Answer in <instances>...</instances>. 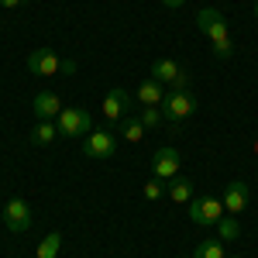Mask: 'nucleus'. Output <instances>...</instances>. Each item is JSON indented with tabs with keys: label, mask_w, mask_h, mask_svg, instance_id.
<instances>
[{
	"label": "nucleus",
	"mask_w": 258,
	"mask_h": 258,
	"mask_svg": "<svg viewBox=\"0 0 258 258\" xmlns=\"http://www.w3.org/2000/svg\"><path fill=\"white\" fill-rule=\"evenodd\" d=\"M120 138L131 141V145H138L141 138H145V124H141V117H127L124 124H120Z\"/></svg>",
	"instance_id": "nucleus-17"
},
{
	"label": "nucleus",
	"mask_w": 258,
	"mask_h": 258,
	"mask_svg": "<svg viewBox=\"0 0 258 258\" xmlns=\"http://www.w3.org/2000/svg\"><path fill=\"white\" fill-rule=\"evenodd\" d=\"M193 258H227V251H224V241H220V238L200 241L197 251H193Z\"/></svg>",
	"instance_id": "nucleus-16"
},
{
	"label": "nucleus",
	"mask_w": 258,
	"mask_h": 258,
	"mask_svg": "<svg viewBox=\"0 0 258 258\" xmlns=\"http://www.w3.org/2000/svg\"><path fill=\"white\" fill-rule=\"evenodd\" d=\"M4 224H7V231L24 234V231L31 227V207H28L21 197H11L7 203H4Z\"/></svg>",
	"instance_id": "nucleus-7"
},
{
	"label": "nucleus",
	"mask_w": 258,
	"mask_h": 258,
	"mask_svg": "<svg viewBox=\"0 0 258 258\" xmlns=\"http://www.w3.org/2000/svg\"><path fill=\"white\" fill-rule=\"evenodd\" d=\"M152 80H159L162 86H172V90H189V73L172 59H159L152 62V73H148Z\"/></svg>",
	"instance_id": "nucleus-5"
},
{
	"label": "nucleus",
	"mask_w": 258,
	"mask_h": 258,
	"mask_svg": "<svg viewBox=\"0 0 258 258\" xmlns=\"http://www.w3.org/2000/svg\"><path fill=\"white\" fill-rule=\"evenodd\" d=\"M127 110H131V97H127V90L114 86V90L103 97V117L110 120V124H120V117H127Z\"/></svg>",
	"instance_id": "nucleus-10"
},
{
	"label": "nucleus",
	"mask_w": 258,
	"mask_h": 258,
	"mask_svg": "<svg viewBox=\"0 0 258 258\" xmlns=\"http://www.w3.org/2000/svg\"><path fill=\"white\" fill-rule=\"evenodd\" d=\"M224 217V200L214 193H203V197L189 200V220L197 227H217V220Z\"/></svg>",
	"instance_id": "nucleus-2"
},
{
	"label": "nucleus",
	"mask_w": 258,
	"mask_h": 258,
	"mask_svg": "<svg viewBox=\"0 0 258 258\" xmlns=\"http://www.w3.org/2000/svg\"><path fill=\"white\" fill-rule=\"evenodd\" d=\"M66 59H59L52 48H35L31 55H28V69L35 73V76H59Z\"/></svg>",
	"instance_id": "nucleus-8"
},
{
	"label": "nucleus",
	"mask_w": 258,
	"mask_h": 258,
	"mask_svg": "<svg viewBox=\"0 0 258 258\" xmlns=\"http://www.w3.org/2000/svg\"><path fill=\"white\" fill-rule=\"evenodd\" d=\"M165 97H169V93L162 90L159 80H145L138 86V103H141V107H162V103H165Z\"/></svg>",
	"instance_id": "nucleus-13"
},
{
	"label": "nucleus",
	"mask_w": 258,
	"mask_h": 258,
	"mask_svg": "<svg viewBox=\"0 0 258 258\" xmlns=\"http://www.w3.org/2000/svg\"><path fill=\"white\" fill-rule=\"evenodd\" d=\"M162 107H145V110H141V124H145V131H152V127H159L162 124Z\"/></svg>",
	"instance_id": "nucleus-20"
},
{
	"label": "nucleus",
	"mask_w": 258,
	"mask_h": 258,
	"mask_svg": "<svg viewBox=\"0 0 258 258\" xmlns=\"http://www.w3.org/2000/svg\"><path fill=\"white\" fill-rule=\"evenodd\" d=\"M31 107H35V117L38 120H52L62 114V100L52 93V90H41V93H35V100H31Z\"/></svg>",
	"instance_id": "nucleus-12"
},
{
	"label": "nucleus",
	"mask_w": 258,
	"mask_h": 258,
	"mask_svg": "<svg viewBox=\"0 0 258 258\" xmlns=\"http://www.w3.org/2000/svg\"><path fill=\"white\" fill-rule=\"evenodd\" d=\"M197 28L210 38V45H214V55L217 59H231L234 55V41H231V28H227V21H224V14L220 11H214V7H203L197 14Z\"/></svg>",
	"instance_id": "nucleus-1"
},
{
	"label": "nucleus",
	"mask_w": 258,
	"mask_h": 258,
	"mask_svg": "<svg viewBox=\"0 0 258 258\" xmlns=\"http://www.w3.org/2000/svg\"><path fill=\"white\" fill-rule=\"evenodd\" d=\"M255 18H258V0H255Z\"/></svg>",
	"instance_id": "nucleus-24"
},
{
	"label": "nucleus",
	"mask_w": 258,
	"mask_h": 258,
	"mask_svg": "<svg viewBox=\"0 0 258 258\" xmlns=\"http://www.w3.org/2000/svg\"><path fill=\"white\" fill-rule=\"evenodd\" d=\"M162 4H165V7H169V11H179V7H182V4H186V0H162Z\"/></svg>",
	"instance_id": "nucleus-23"
},
{
	"label": "nucleus",
	"mask_w": 258,
	"mask_h": 258,
	"mask_svg": "<svg viewBox=\"0 0 258 258\" xmlns=\"http://www.w3.org/2000/svg\"><path fill=\"white\" fill-rule=\"evenodd\" d=\"M59 248H62V234H59V231H52V234L38 244V258H55V255H59Z\"/></svg>",
	"instance_id": "nucleus-19"
},
{
	"label": "nucleus",
	"mask_w": 258,
	"mask_h": 258,
	"mask_svg": "<svg viewBox=\"0 0 258 258\" xmlns=\"http://www.w3.org/2000/svg\"><path fill=\"white\" fill-rule=\"evenodd\" d=\"M141 193H145V200H148V203H152V200H159L162 193H165V186H162V179H148V182H145V189H141Z\"/></svg>",
	"instance_id": "nucleus-21"
},
{
	"label": "nucleus",
	"mask_w": 258,
	"mask_h": 258,
	"mask_svg": "<svg viewBox=\"0 0 258 258\" xmlns=\"http://www.w3.org/2000/svg\"><path fill=\"white\" fill-rule=\"evenodd\" d=\"M224 214H231V217H234V214H241V210H244V207H248V200H251V189H248V182H231V186H227V189H224Z\"/></svg>",
	"instance_id": "nucleus-11"
},
{
	"label": "nucleus",
	"mask_w": 258,
	"mask_h": 258,
	"mask_svg": "<svg viewBox=\"0 0 258 258\" xmlns=\"http://www.w3.org/2000/svg\"><path fill=\"white\" fill-rule=\"evenodd\" d=\"M24 0H0V7H7V11H18Z\"/></svg>",
	"instance_id": "nucleus-22"
},
{
	"label": "nucleus",
	"mask_w": 258,
	"mask_h": 258,
	"mask_svg": "<svg viewBox=\"0 0 258 258\" xmlns=\"http://www.w3.org/2000/svg\"><path fill=\"white\" fill-rule=\"evenodd\" d=\"M255 155H258V138H255Z\"/></svg>",
	"instance_id": "nucleus-25"
},
{
	"label": "nucleus",
	"mask_w": 258,
	"mask_h": 258,
	"mask_svg": "<svg viewBox=\"0 0 258 258\" xmlns=\"http://www.w3.org/2000/svg\"><path fill=\"white\" fill-rule=\"evenodd\" d=\"M238 234H241V224L231 217V214H224V217L217 220V238L220 241H234Z\"/></svg>",
	"instance_id": "nucleus-18"
},
{
	"label": "nucleus",
	"mask_w": 258,
	"mask_h": 258,
	"mask_svg": "<svg viewBox=\"0 0 258 258\" xmlns=\"http://www.w3.org/2000/svg\"><path fill=\"white\" fill-rule=\"evenodd\" d=\"M83 152H86L90 159H114V155H117V138H114L110 131L93 127V131L83 138Z\"/></svg>",
	"instance_id": "nucleus-6"
},
{
	"label": "nucleus",
	"mask_w": 258,
	"mask_h": 258,
	"mask_svg": "<svg viewBox=\"0 0 258 258\" xmlns=\"http://www.w3.org/2000/svg\"><path fill=\"white\" fill-rule=\"evenodd\" d=\"M197 114V97L189 93V90H172L165 103H162V117L169 120V124H182L186 117H193Z\"/></svg>",
	"instance_id": "nucleus-3"
},
{
	"label": "nucleus",
	"mask_w": 258,
	"mask_h": 258,
	"mask_svg": "<svg viewBox=\"0 0 258 258\" xmlns=\"http://www.w3.org/2000/svg\"><path fill=\"white\" fill-rule=\"evenodd\" d=\"M179 152L176 148H159L155 152V159H152V176L162 179V182H169L172 176H179Z\"/></svg>",
	"instance_id": "nucleus-9"
},
{
	"label": "nucleus",
	"mask_w": 258,
	"mask_h": 258,
	"mask_svg": "<svg viewBox=\"0 0 258 258\" xmlns=\"http://www.w3.org/2000/svg\"><path fill=\"white\" fill-rule=\"evenodd\" d=\"M165 193L172 197V203H189V200H193V182L186 176H172L169 186H165Z\"/></svg>",
	"instance_id": "nucleus-14"
},
{
	"label": "nucleus",
	"mask_w": 258,
	"mask_h": 258,
	"mask_svg": "<svg viewBox=\"0 0 258 258\" xmlns=\"http://www.w3.org/2000/svg\"><path fill=\"white\" fill-rule=\"evenodd\" d=\"M55 138H59V124H52V120H38L35 131H31V145H38V148L52 145Z\"/></svg>",
	"instance_id": "nucleus-15"
},
{
	"label": "nucleus",
	"mask_w": 258,
	"mask_h": 258,
	"mask_svg": "<svg viewBox=\"0 0 258 258\" xmlns=\"http://www.w3.org/2000/svg\"><path fill=\"white\" fill-rule=\"evenodd\" d=\"M55 120H59V135H66V138H86L93 131V120L83 107H62Z\"/></svg>",
	"instance_id": "nucleus-4"
}]
</instances>
